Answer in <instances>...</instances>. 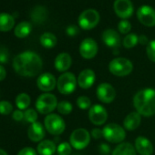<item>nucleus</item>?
<instances>
[{
    "instance_id": "obj_7",
    "label": "nucleus",
    "mask_w": 155,
    "mask_h": 155,
    "mask_svg": "<svg viewBox=\"0 0 155 155\" xmlns=\"http://www.w3.org/2000/svg\"><path fill=\"white\" fill-rule=\"evenodd\" d=\"M91 133L84 128L76 129L72 131L69 137V143L76 150H83L91 142Z\"/></svg>"
},
{
    "instance_id": "obj_43",
    "label": "nucleus",
    "mask_w": 155,
    "mask_h": 155,
    "mask_svg": "<svg viewBox=\"0 0 155 155\" xmlns=\"http://www.w3.org/2000/svg\"><path fill=\"white\" fill-rule=\"evenodd\" d=\"M149 40H148V38L145 36V35H140L139 37V43L140 45H148L149 44Z\"/></svg>"
},
{
    "instance_id": "obj_8",
    "label": "nucleus",
    "mask_w": 155,
    "mask_h": 155,
    "mask_svg": "<svg viewBox=\"0 0 155 155\" xmlns=\"http://www.w3.org/2000/svg\"><path fill=\"white\" fill-rule=\"evenodd\" d=\"M45 129L52 135L58 136L62 134L66 129V123L64 120L58 114L51 113L47 115L44 120Z\"/></svg>"
},
{
    "instance_id": "obj_3",
    "label": "nucleus",
    "mask_w": 155,
    "mask_h": 155,
    "mask_svg": "<svg viewBox=\"0 0 155 155\" xmlns=\"http://www.w3.org/2000/svg\"><path fill=\"white\" fill-rule=\"evenodd\" d=\"M110 72L116 77H125L133 70L132 62L125 58H115L109 64Z\"/></svg>"
},
{
    "instance_id": "obj_31",
    "label": "nucleus",
    "mask_w": 155,
    "mask_h": 155,
    "mask_svg": "<svg viewBox=\"0 0 155 155\" xmlns=\"http://www.w3.org/2000/svg\"><path fill=\"white\" fill-rule=\"evenodd\" d=\"M58 155H70L72 152V146L68 142H61L57 147Z\"/></svg>"
},
{
    "instance_id": "obj_19",
    "label": "nucleus",
    "mask_w": 155,
    "mask_h": 155,
    "mask_svg": "<svg viewBox=\"0 0 155 155\" xmlns=\"http://www.w3.org/2000/svg\"><path fill=\"white\" fill-rule=\"evenodd\" d=\"M28 136L29 140L34 141V142L41 141L45 137V128H44V126L38 121H36V122L32 123L28 127Z\"/></svg>"
},
{
    "instance_id": "obj_15",
    "label": "nucleus",
    "mask_w": 155,
    "mask_h": 155,
    "mask_svg": "<svg viewBox=\"0 0 155 155\" xmlns=\"http://www.w3.org/2000/svg\"><path fill=\"white\" fill-rule=\"evenodd\" d=\"M37 86L38 88L44 91V92H49L55 89L57 86V81L56 78L49 72L43 73L38 76L37 80Z\"/></svg>"
},
{
    "instance_id": "obj_17",
    "label": "nucleus",
    "mask_w": 155,
    "mask_h": 155,
    "mask_svg": "<svg viewBox=\"0 0 155 155\" xmlns=\"http://www.w3.org/2000/svg\"><path fill=\"white\" fill-rule=\"evenodd\" d=\"M134 147L140 155H151L153 153V145L151 141L146 137H137L135 140Z\"/></svg>"
},
{
    "instance_id": "obj_10",
    "label": "nucleus",
    "mask_w": 155,
    "mask_h": 155,
    "mask_svg": "<svg viewBox=\"0 0 155 155\" xmlns=\"http://www.w3.org/2000/svg\"><path fill=\"white\" fill-rule=\"evenodd\" d=\"M96 95L100 101L109 104L116 98V91L112 85L109 83H101L96 90Z\"/></svg>"
},
{
    "instance_id": "obj_5",
    "label": "nucleus",
    "mask_w": 155,
    "mask_h": 155,
    "mask_svg": "<svg viewBox=\"0 0 155 155\" xmlns=\"http://www.w3.org/2000/svg\"><path fill=\"white\" fill-rule=\"evenodd\" d=\"M78 80L73 73L64 72L61 74L57 81V88L59 93L63 95H68L75 91Z\"/></svg>"
},
{
    "instance_id": "obj_25",
    "label": "nucleus",
    "mask_w": 155,
    "mask_h": 155,
    "mask_svg": "<svg viewBox=\"0 0 155 155\" xmlns=\"http://www.w3.org/2000/svg\"><path fill=\"white\" fill-rule=\"evenodd\" d=\"M15 26L14 18L8 13H0V31H10Z\"/></svg>"
},
{
    "instance_id": "obj_37",
    "label": "nucleus",
    "mask_w": 155,
    "mask_h": 155,
    "mask_svg": "<svg viewBox=\"0 0 155 155\" xmlns=\"http://www.w3.org/2000/svg\"><path fill=\"white\" fill-rule=\"evenodd\" d=\"M8 59H9L8 49L4 46H0V64L8 63Z\"/></svg>"
},
{
    "instance_id": "obj_2",
    "label": "nucleus",
    "mask_w": 155,
    "mask_h": 155,
    "mask_svg": "<svg viewBox=\"0 0 155 155\" xmlns=\"http://www.w3.org/2000/svg\"><path fill=\"white\" fill-rule=\"evenodd\" d=\"M133 106L141 116H153L155 114V90L146 88L139 91L133 97Z\"/></svg>"
},
{
    "instance_id": "obj_22",
    "label": "nucleus",
    "mask_w": 155,
    "mask_h": 155,
    "mask_svg": "<svg viewBox=\"0 0 155 155\" xmlns=\"http://www.w3.org/2000/svg\"><path fill=\"white\" fill-rule=\"evenodd\" d=\"M111 155H137L135 147L130 142H121L115 147Z\"/></svg>"
},
{
    "instance_id": "obj_1",
    "label": "nucleus",
    "mask_w": 155,
    "mask_h": 155,
    "mask_svg": "<svg viewBox=\"0 0 155 155\" xmlns=\"http://www.w3.org/2000/svg\"><path fill=\"white\" fill-rule=\"evenodd\" d=\"M15 71L22 77H35L38 75L43 68V62L39 55L28 50L17 55L13 59Z\"/></svg>"
},
{
    "instance_id": "obj_4",
    "label": "nucleus",
    "mask_w": 155,
    "mask_h": 155,
    "mask_svg": "<svg viewBox=\"0 0 155 155\" xmlns=\"http://www.w3.org/2000/svg\"><path fill=\"white\" fill-rule=\"evenodd\" d=\"M103 137L110 143H121L126 138L125 129L116 123H109L103 128Z\"/></svg>"
},
{
    "instance_id": "obj_42",
    "label": "nucleus",
    "mask_w": 155,
    "mask_h": 155,
    "mask_svg": "<svg viewBox=\"0 0 155 155\" xmlns=\"http://www.w3.org/2000/svg\"><path fill=\"white\" fill-rule=\"evenodd\" d=\"M12 118L17 120V121H20L24 119V112L21 110H14L13 111V114H12Z\"/></svg>"
},
{
    "instance_id": "obj_44",
    "label": "nucleus",
    "mask_w": 155,
    "mask_h": 155,
    "mask_svg": "<svg viewBox=\"0 0 155 155\" xmlns=\"http://www.w3.org/2000/svg\"><path fill=\"white\" fill-rule=\"evenodd\" d=\"M6 76H7V71H6L5 68L2 65H0V81H4Z\"/></svg>"
},
{
    "instance_id": "obj_27",
    "label": "nucleus",
    "mask_w": 155,
    "mask_h": 155,
    "mask_svg": "<svg viewBox=\"0 0 155 155\" xmlns=\"http://www.w3.org/2000/svg\"><path fill=\"white\" fill-rule=\"evenodd\" d=\"M39 41H40V44L44 48H52L57 45L58 39H57V37L54 34H52L50 32H46V33L41 35V37L39 38Z\"/></svg>"
},
{
    "instance_id": "obj_18",
    "label": "nucleus",
    "mask_w": 155,
    "mask_h": 155,
    "mask_svg": "<svg viewBox=\"0 0 155 155\" xmlns=\"http://www.w3.org/2000/svg\"><path fill=\"white\" fill-rule=\"evenodd\" d=\"M102 41L105 43V45L109 48H117L120 44V37L118 34V32L114 29L108 28L103 31L101 36Z\"/></svg>"
},
{
    "instance_id": "obj_29",
    "label": "nucleus",
    "mask_w": 155,
    "mask_h": 155,
    "mask_svg": "<svg viewBox=\"0 0 155 155\" xmlns=\"http://www.w3.org/2000/svg\"><path fill=\"white\" fill-rule=\"evenodd\" d=\"M139 43V36L135 33H130L123 38L122 44L126 48H132Z\"/></svg>"
},
{
    "instance_id": "obj_38",
    "label": "nucleus",
    "mask_w": 155,
    "mask_h": 155,
    "mask_svg": "<svg viewBox=\"0 0 155 155\" xmlns=\"http://www.w3.org/2000/svg\"><path fill=\"white\" fill-rule=\"evenodd\" d=\"M18 155H38V153H37V151L33 148H31V147H25L21 150H19Z\"/></svg>"
},
{
    "instance_id": "obj_30",
    "label": "nucleus",
    "mask_w": 155,
    "mask_h": 155,
    "mask_svg": "<svg viewBox=\"0 0 155 155\" xmlns=\"http://www.w3.org/2000/svg\"><path fill=\"white\" fill-rule=\"evenodd\" d=\"M57 110H58V111L60 114H62V115H68V114L72 111L73 106H72V104H71L69 101H60V102L58 104Z\"/></svg>"
},
{
    "instance_id": "obj_24",
    "label": "nucleus",
    "mask_w": 155,
    "mask_h": 155,
    "mask_svg": "<svg viewBox=\"0 0 155 155\" xmlns=\"http://www.w3.org/2000/svg\"><path fill=\"white\" fill-rule=\"evenodd\" d=\"M31 19L36 24H42L48 18V10L42 6H37L33 8L30 14Z\"/></svg>"
},
{
    "instance_id": "obj_6",
    "label": "nucleus",
    "mask_w": 155,
    "mask_h": 155,
    "mask_svg": "<svg viewBox=\"0 0 155 155\" xmlns=\"http://www.w3.org/2000/svg\"><path fill=\"white\" fill-rule=\"evenodd\" d=\"M58 99L51 93L41 94L36 101L37 110L44 115L51 114V112L58 107Z\"/></svg>"
},
{
    "instance_id": "obj_35",
    "label": "nucleus",
    "mask_w": 155,
    "mask_h": 155,
    "mask_svg": "<svg viewBox=\"0 0 155 155\" xmlns=\"http://www.w3.org/2000/svg\"><path fill=\"white\" fill-rule=\"evenodd\" d=\"M118 29L121 34H129L131 29V24L127 19H122L118 24Z\"/></svg>"
},
{
    "instance_id": "obj_28",
    "label": "nucleus",
    "mask_w": 155,
    "mask_h": 155,
    "mask_svg": "<svg viewBox=\"0 0 155 155\" xmlns=\"http://www.w3.org/2000/svg\"><path fill=\"white\" fill-rule=\"evenodd\" d=\"M31 100L28 94L27 93H20L18 95L16 99V105L18 110H28V106L30 105Z\"/></svg>"
},
{
    "instance_id": "obj_21",
    "label": "nucleus",
    "mask_w": 155,
    "mask_h": 155,
    "mask_svg": "<svg viewBox=\"0 0 155 155\" xmlns=\"http://www.w3.org/2000/svg\"><path fill=\"white\" fill-rule=\"evenodd\" d=\"M141 122V115L137 111L130 112L123 120V128L127 130H136Z\"/></svg>"
},
{
    "instance_id": "obj_36",
    "label": "nucleus",
    "mask_w": 155,
    "mask_h": 155,
    "mask_svg": "<svg viewBox=\"0 0 155 155\" xmlns=\"http://www.w3.org/2000/svg\"><path fill=\"white\" fill-rule=\"evenodd\" d=\"M24 119L29 122V123H34L37 121L38 120V113L35 110L33 109H28L25 112H24Z\"/></svg>"
},
{
    "instance_id": "obj_23",
    "label": "nucleus",
    "mask_w": 155,
    "mask_h": 155,
    "mask_svg": "<svg viewBox=\"0 0 155 155\" xmlns=\"http://www.w3.org/2000/svg\"><path fill=\"white\" fill-rule=\"evenodd\" d=\"M37 150L39 155H53L57 150V146L54 141L44 140L38 143Z\"/></svg>"
},
{
    "instance_id": "obj_40",
    "label": "nucleus",
    "mask_w": 155,
    "mask_h": 155,
    "mask_svg": "<svg viewBox=\"0 0 155 155\" xmlns=\"http://www.w3.org/2000/svg\"><path fill=\"white\" fill-rule=\"evenodd\" d=\"M99 151L102 155H108L110 152V147L107 143H101L99 147Z\"/></svg>"
},
{
    "instance_id": "obj_33",
    "label": "nucleus",
    "mask_w": 155,
    "mask_h": 155,
    "mask_svg": "<svg viewBox=\"0 0 155 155\" xmlns=\"http://www.w3.org/2000/svg\"><path fill=\"white\" fill-rule=\"evenodd\" d=\"M146 54L148 58L155 63V39L150 40L146 48Z\"/></svg>"
},
{
    "instance_id": "obj_13",
    "label": "nucleus",
    "mask_w": 155,
    "mask_h": 155,
    "mask_svg": "<svg viewBox=\"0 0 155 155\" xmlns=\"http://www.w3.org/2000/svg\"><path fill=\"white\" fill-rule=\"evenodd\" d=\"M98 53V44L91 38L82 40L80 45V54L85 59H91L96 57Z\"/></svg>"
},
{
    "instance_id": "obj_26",
    "label": "nucleus",
    "mask_w": 155,
    "mask_h": 155,
    "mask_svg": "<svg viewBox=\"0 0 155 155\" xmlns=\"http://www.w3.org/2000/svg\"><path fill=\"white\" fill-rule=\"evenodd\" d=\"M31 31H32V25L28 21H23L15 28L14 32L17 38H27L31 33Z\"/></svg>"
},
{
    "instance_id": "obj_39",
    "label": "nucleus",
    "mask_w": 155,
    "mask_h": 155,
    "mask_svg": "<svg viewBox=\"0 0 155 155\" xmlns=\"http://www.w3.org/2000/svg\"><path fill=\"white\" fill-rule=\"evenodd\" d=\"M66 33L69 37H74V36H76L78 33H79V28H78V27L75 26V25H69L66 28Z\"/></svg>"
},
{
    "instance_id": "obj_16",
    "label": "nucleus",
    "mask_w": 155,
    "mask_h": 155,
    "mask_svg": "<svg viewBox=\"0 0 155 155\" xmlns=\"http://www.w3.org/2000/svg\"><path fill=\"white\" fill-rule=\"evenodd\" d=\"M96 80V74L91 68L83 69L78 77V85L83 90H89L94 84Z\"/></svg>"
},
{
    "instance_id": "obj_14",
    "label": "nucleus",
    "mask_w": 155,
    "mask_h": 155,
    "mask_svg": "<svg viewBox=\"0 0 155 155\" xmlns=\"http://www.w3.org/2000/svg\"><path fill=\"white\" fill-rule=\"evenodd\" d=\"M89 119L94 125H102L108 119V112L103 106L95 104L90 108Z\"/></svg>"
},
{
    "instance_id": "obj_41",
    "label": "nucleus",
    "mask_w": 155,
    "mask_h": 155,
    "mask_svg": "<svg viewBox=\"0 0 155 155\" xmlns=\"http://www.w3.org/2000/svg\"><path fill=\"white\" fill-rule=\"evenodd\" d=\"M91 135L92 136V138H94L96 140H99V139L103 137V130L101 129H99V128H94L91 130Z\"/></svg>"
},
{
    "instance_id": "obj_11",
    "label": "nucleus",
    "mask_w": 155,
    "mask_h": 155,
    "mask_svg": "<svg viewBox=\"0 0 155 155\" xmlns=\"http://www.w3.org/2000/svg\"><path fill=\"white\" fill-rule=\"evenodd\" d=\"M137 18L139 21L149 28L155 26V9L150 6L143 5L137 10Z\"/></svg>"
},
{
    "instance_id": "obj_45",
    "label": "nucleus",
    "mask_w": 155,
    "mask_h": 155,
    "mask_svg": "<svg viewBox=\"0 0 155 155\" xmlns=\"http://www.w3.org/2000/svg\"><path fill=\"white\" fill-rule=\"evenodd\" d=\"M0 155H8V153L3 149H0Z\"/></svg>"
},
{
    "instance_id": "obj_32",
    "label": "nucleus",
    "mask_w": 155,
    "mask_h": 155,
    "mask_svg": "<svg viewBox=\"0 0 155 155\" xmlns=\"http://www.w3.org/2000/svg\"><path fill=\"white\" fill-rule=\"evenodd\" d=\"M77 105L81 110H88L89 108H91V101L87 96H80L77 99Z\"/></svg>"
},
{
    "instance_id": "obj_12",
    "label": "nucleus",
    "mask_w": 155,
    "mask_h": 155,
    "mask_svg": "<svg viewBox=\"0 0 155 155\" xmlns=\"http://www.w3.org/2000/svg\"><path fill=\"white\" fill-rule=\"evenodd\" d=\"M113 8L115 14L121 19L130 18L133 14V4L130 0H115Z\"/></svg>"
},
{
    "instance_id": "obj_9",
    "label": "nucleus",
    "mask_w": 155,
    "mask_h": 155,
    "mask_svg": "<svg viewBox=\"0 0 155 155\" xmlns=\"http://www.w3.org/2000/svg\"><path fill=\"white\" fill-rule=\"evenodd\" d=\"M101 17L95 9H86L79 17V26L84 30H91L94 28L100 22Z\"/></svg>"
},
{
    "instance_id": "obj_20",
    "label": "nucleus",
    "mask_w": 155,
    "mask_h": 155,
    "mask_svg": "<svg viewBox=\"0 0 155 155\" xmlns=\"http://www.w3.org/2000/svg\"><path fill=\"white\" fill-rule=\"evenodd\" d=\"M72 64V58L71 56L68 53L66 52H62L59 53L56 58H55V62H54V66L55 68L58 71V72H66Z\"/></svg>"
},
{
    "instance_id": "obj_34",
    "label": "nucleus",
    "mask_w": 155,
    "mask_h": 155,
    "mask_svg": "<svg viewBox=\"0 0 155 155\" xmlns=\"http://www.w3.org/2000/svg\"><path fill=\"white\" fill-rule=\"evenodd\" d=\"M13 110V105L8 101H0V114L2 115H8Z\"/></svg>"
}]
</instances>
